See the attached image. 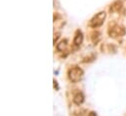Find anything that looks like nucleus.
<instances>
[{
    "label": "nucleus",
    "mask_w": 126,
    "mask_h": 116,
    "mask_svg": "<svg viewBox=\"0 0 126 116\" xmlns=\"http://www.w3.org/2000/svg\"><path fill=\"white\" fill-rule=\"evenodd\" d=\"M121 8H122V2L118 0V1H115L111 4V6L110 8V11L111 13H116V12H119L121 10Z\"/></svg>",
    "instance_id": "nucleus-6"
},
{
    "label": "nucleus",
    "mask_w": 126,
    "mask_h": 116,
    "mask_svg": "<svg viewBox=\"0 0 126 116\" xmlns=\"http://www.w3.org/2000/svg\"><path fill=\"white\" fill-rule=\"evenodd\" d=\"M73 102L77 105H80L84 102V95L81 93V92H78L74 95L73 97Z\"/></svg>",
    "instance_id": "nucleus-5"
},
{
    "label": "nucleus",
    "mask_w": 126,
    "mask_h": 116,
    "mask_svg": "<svg viewBox=\"0 0 126 116\" xmlns=\"http://www.w3.org/2000/svg\"><path fill=\"white\" fill-rule=\"evenodd\" d=\"M126 30L124 27L118 25V24H112L110 26V28L108 29V34L110 37L111 38H118L121 37L123 35H125Z\"/></svg>",
    "instance_id": "nucleus-2"
},
{
    "label": "nucleus",
    "mask_w": 126,
    "mask_h": 116,
    "mask_svg": "<svg viewBox=\"0 0 126 116\" xmlns=\"http://www.w3.org/2000/svg\"><path fill=\"white\" fill-rule=\"evenodd\" d=\"M106 17H107L106 12H104V11L99 12L98 14H96L94 17L90 20V22H89V27L92 28V29H97V28L101 27V26L104 24V21H105Z\"/></svg>",
    "instance_id": "nucleus-3"
},
{
    "label": "nucleus",
    "mask_w": 126,
    "mask_h": 116,
    "mask_svg": "<svg viewBox=\"0 0 126 116\" xmlns=\"http://www.w3.org/2000/svg\"><path fill=\"white\" fill-rule=\"evenodd\" d=\"M100 39H101V32L98 31V30H94L91 33V40H92V42L96 45V44L99 43Z\"/></svg>",
    "instance_id": "nucleus-7"
},
{
    "label": "nucleus",
    "mask_w": 126,
    "mask_h": 116,
    "mask_svg": "<svg viewBox=\"0 0 126 116\" xmlns=\"http://www.w3.org/2000/svg\"><path fill=\"white\" fill-rule=\"evenodd\" d=\"M59 37H60V33H59V32L54 34V44H56V40L59 39Z\"/></svg>",
    "instance_id": "nucleus-9"
},
{
    "label": "nucleus",
    "mask_w": 126,
    "mask_h": 116,
    "mask_svg": "<svg viewBox=\"0 0 126 116\" xmlns=\"http://www.w3.org/2000/svg\"><path fill=\"white\" fill-rule=\"evenodd\" d=\"M53 82H54V88H55L56 90H59V85H58V82H57L55 79L53 80Z\"/></svg>",
    "instance_id": "nucleus-10"
},
{
    "label": "nucleus",
    "mask_w": 126,
    "mask_h": 116,
    "mask_svg": "<svg viewBox=\"0 0 126 116\" xmlns=\"http://www.w3.org/2000/svg\"><path fill=\"white\" fill-rule=\"evenodd\" d=\"M83 75H84V72H83L82 68H80L77 65L70 67L67 71V76H68L69 80L73 83H77V82L81 81L83 78Z\"/></svg>",
    "instance_id": "nucleus-1"
},
{
    "label": "nucleus",
    "mask_w": 126,
    "mask_h": 116,
    "mask_svg": "<svg viewBox=\"0 0 126 116\" xmlns=\"http://www.w3.org/2000/svg\"><path fill=\"white\" fill-rule=\"evenodd\" d=\"M83 41V34L80 30H76L75 35H74V39H73V44L75 46H80L81 43Z\"/></svg>",
    "instance_id": "nucleus-4"
},
{
    "label": "nucleus",
    "mask_w": 126,
    "mask_h": 116,
    "mask_svg": "<svg viewBox=\"0 0 126 116\" xmlns=\"http://www.w3.org/2000/svg\"><path fill=\"white\" fill-rule=\"evenodd\" d=\"M66 45H67V40H66V39H63L60 43L57 44V50H58L59 52H63L64 49L66 48Z\"/></svg>",
    "instance_id": "nucleus-8"
}]
</instances>
